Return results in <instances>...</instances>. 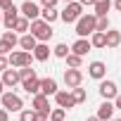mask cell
Returning <instances> with one entry per match:
<instances>
[{
    "mask_svg": "<svg viewBox=\"0 0 121 121\" xmlns=\"http://www.w3.org/2000/svg\"><path fill=\"white\" fill-rule=\"evenodd\" d=\"M112 121H121V119H112Z\"/></svg>",
    "mask_w": 121,
    "mask_h": 121,
    "instance_id": "obj_46",
    "label": "cell"
},
{
    "mask_svg": "<svg viewBox=\"0 0 121 121\" xmlns=\"http://www.w3.org/2000/svg\"><path fill=\"white\" fill-rule=\"evenodd\" d=\"M40 19H43V22H48V24L52 26V24L59 19V10H57V7H43V12H40Z\"/></svg>",
    "mask_w": 121,
    "mask_h": 121,
    "instance_id": "obj_20",
    "label": "cell"
},
{
    "mask_svg": "<svg viewBox=\"0 0 121 121\" xmlns=\"http://www.w3.org/2000/svg\"><path fill=\"white\" fill-rule=\"evenodd\" d=\"M55 102H57V107H62V109L76 107V102H74V97H71V90H59V93L55 95Z\"/></svg>",
    "mask_w": 121,
    "mask_h": 121,
    "instance_id": "obj_13",
    "label": "cell"
},
{
    "mask_svg": "<svg viewBox=\"0 0 121 121\" xmlns=\"http://www.w3.org/2000/svg\"><path fill=\"white\" fill-rule=\"evenodd\" d=\"M78 3H81L83 7H95V3H97V0H78Z\"/></svg>",
    "mask_w": 121,
    "mask_h": 121,
    "instance_id": "obj_39",
    "label": "cell"
},
{
    "mask_svg": "<svg viewBox=\"0 0 121 121\" xmlns=\"http://www.w3.org/2000/svg\"><path fill=\"white\" fill-rule=\"evenodd\" d=\"M19 17H22V12H19V7H14V5H12L10 10H5V12H3V26H5L7 31H12Z\"/></svg>",
    "mask_w": 121,
    "mask_h": 121,
    "instance_id": "obj_10",
    "label": "cell"
},
{
    "mask_svg": "<svg viewBox=\"0 0 121 121\" xmlns=\"http://www.w3.org/2000/svg\"><path fill=\"white\" fill-rule=\"evenodd\" d=\"M48 57H50V45L48 43H38L36 50H33V59L36 62H48Z\"/></svg>",
    "mask_w": 121,
    "mask_h": 121,
    "instance_id": "obj_19",
    "label": "cell"
},
{
    "mask_svg": "<svg viewBox=\"0 0 121 121\" xmlns=\"http://www.w3.org/2000/svg\"><path fill=\"white\" fill-rule=\"evenodd\" d=\"M0 40H5V43H7V45H12V48H14V45H19V36H17L14 31H5Z\"/></svg>",
    "mask_w": 121,
    "mask_h": 121,
    "instance_id": "obj_27",
    "label": "cell"
},
{
    "mask_svg": "<svg viewBox=\"0 0 121 121\" xmlns=\"http://www.w3.org/2000/svg\"><path fill=\"white\" fill-rule=\"evenodd\" d=\"M3 83H5V88H14V86H19V83H22V76H19V69L10 67L7 71H3Z\"/></svg>",
    "mask_w": 121,
    "mask_h": 121,
    "instance_id": "obj_11",
    "label": "cell"
},
{
    "mask_svg": "<svg viewBox=\"0 0 121 121\" xmlns=\"http://www.w3.org/2000/svg\"><path fill=\"white\" fill-rule=\"evenodd\" d=\"M88 76L95 78V81H104V76H107V64L100 62V59L90 62V64H88Z\"/></svg>",
    "mask_w": 121,
    "mask_h": 121,
    "instance_id": "obj_8",
    "label": "cell"
},
{
    "mask_svg": "<svg viewBox=\"0 0 121 121\" xmlns=\"http://www.w3.org/2000/svg\"><path fill=\"white\" fill-rule=\"evenodd\" d=\"M19 12H22V17H26L29 22H36V19H40V12H43V7H40L38 3H33V0H26V3H22Z\"/></svg>",
    "mask_w": 121,
    "mask_h": 121,
    "instance_id": "obj_6",
    "label": "cell"
},
{
    "mask_svg": "<svg viewBox=\"0 0 121 121\" xmlns=\"http://www.w3.org/2000/svg\"><path fill=\"white\" fill-rule=\"evenodd\" d=\"M64 119H67V109H62V107L50 112V121H64Z\"/></svg>",
    "mask_w": 121,
    "mask_h": 121,
    "instance_id": "obj_29",
    "label": "cell"
},
{
    "mask_svg": "<svg viewBox=\"0 0 121 121\" xmlns=\"http://www.w3.org/2000/svg\"><path fill=\"white\" fill-rule=\"evenodd\" d=\"M0 102H3V109H7V112H24V102H22V97L17 95V93H5L3 97H0Z\"/></svg>",
    "mask_w": 121,
    "mask_h": 121,
    "instance_id": "obj_4",
    "label": "cell"
},
{
    "mask_svg": "<svg viewBox=\"0 0 121 121\" xmlns=\"http://www.w3.org/2000/svg\"><path fill=\"white\" fill-rule=\"evenodd\" d=\"M100 95H102V100H116V95H119V88H116V83L114 81H100Z\"/></svg>",
    "mask_w": 121,
    "mask_h": 121,
    "instance_id": "obj_9",
    "label": "cell"
},
{
    "mask_svg": "<svg viewBox=\"0 0 121 121\" xmlns=\"http://www.w3.org/2000/svg\"><path fill=\"white\" fill-rule=\"evenodd\" d=\"M64 3H67V5H69V3H76V0H64Z\"/></svg>",
    "mask_w": 121,
    "mask_h": 121,
    "instance_id": "obj_44",
    "label": "cell"
},
{
    "mask_svg": "<svg viewBox=\"0 0 121 121\" xmlns=\"http://www.w3.org/2000/svg\"><path fill=\"white\" fill-rule=\"evenodd\" d=\"M31 62H33V55H31V52H24V50H14V52L10 55V67H14V69H24V67H31Z\"/></svg>",
    "mask_w": 121,
    "mask_h": 121,
    "instance_id": "obj_5",
    "label": "cell"
},
{
    "mask_svg": "<svg viewBox=\"0 0 121 121\" xmlns=\"http://www.w3.org/2000/svg\"><path fill=\"white\" fill-rule=\"evenodd\" d=\"M109 29H112L109 17H97V31H100V33H107Z\"/></svg>",
    "mask_w": 121,
    "mask_h": 121,
    "instance_id": "obj_30",
    "label": "cell"
},
{
    "mask_svg": "<svg viewBox=\"0 0 121 121\" xmlns=\"http://www.w3.org/2000/svg\"><path fill=\"white\" fill-rule=\"evenodd\" d=\"M90 48H93V45H90V38H78V40L71 45V52L78 55V57H83V55L90 52Z\"/></svg>",
    "mask_w": 121,
    "mask_h": 121,
    "instance_id": "obj_17",
    "label": "cell"
},
{
    "mask_svg": "<svg viewBox=\"0 0 121 121\" xmlns=\"http://www.w3.org/2000/svg\"><path fill=\"white\" fill-rule=\"evenodd\" d=\"M114 109H116V107H114V102L104 100V102L97 107V114H95V116H97L100 121H112V119H114Z\"/></svg>",
    "mask_w": 121,
    "mask_h": 121,
    "instance_id": "obj_12",
    "label": "cell"
},
{
    "mask_svg": "<svg viewBox=\"0 0 121 121\" xmlns=\"http://www.w3.org/2000/svg\"><path fill=\"white\" fill-rule=\"evenodd\" d=\"M12 5H14L12 0H0V10H3V12H5V10H10Z\"/></svg>",
    "mask_w": 121,
    "mask_h": 121,
    "instance_id": "obj_36",
    "label": "cell"
},
{
    "mask_svg": "<svg viewBox=\"0 0 121 121\" xmlns=\"http://www.w3.org/2000/svg\"><path fill=\"white\" fill-rule=\"evenodd\" d=\"M0 121H10V112L0 107Z\"/></svg>",
    "mask_w": 121,
    "mask_h": 121,
    "instance_id": "obj_38",
    "label": "cell"
},
{
    "mask_svg": "<svg viewBox=\"0 0 121 121\" xmlns=\"http://www.w3.org/2000/svg\"><path fill=\"white\" fill-rule=\"evenodd\" d=\"M52 55H55V57H59V59H67V57L71 55V48H69L67 43H57V45H55V50H52Z\"/></svg>",
    "mask_w": 121,
    "mask_h": 121,
    "instance_id": "obj_24",
    "label": "cell"
},
{
    "mask_svg": "<svg viewBox=\"0 0 121 121\" xmlns=\"http://www.w3.org/2000/svg\"><path fill=\"white\" fill-rule=\"evenodd\" d=\"M112 5H114L112 0H97L95 7H93V10H95L93 14H95V17H107V12L112 10Z\"/></svg>",
    "mask_w": 121,
    "mask_h": 121,
    "instance_id": "obj_21",
    "label": "cell"
},
{
    "mask_svg": "<svg viewBox=\"0 0 121 121\" xmlns=\"http://www.w3.org/2000/svg\"><path fill=\"white\" fill-rule=\"evenodd\" d=\"M29 33H33L38 38V43H48L52 38V26L48 22H43V19H36V22H31V31Z\"/></svg>",
    "mask_w": 121,
    "mask_h": 121,
    "instance_id": "obj_3",
    "label": "cell"
},
{
    "mask_svg": "<svg viewBox=\"0 0 121 121\" xmlns=\"http://www.w3.org/2000/svg\"><path fill=\"white\" fill-rule=\"evenodd\" d=\"M31 107H33V112H45V114H50L52 109H50V100L40 93V95H33V100H31Z\"/></svg>",
    "mask_w": 121,
    "mask_h": 121,
    "instance_id": "obj_16",
    "label": "cell"
},
{
    "mask_svg": "<svg viewBox=\"0 0 121 121\" xmlns=\"http://www.w3.org/2000/svg\"><path fill=\"white\" fill-rule=\"evenodd\" d=\"M81 64H83V57H78L74 52L67 57V69H81Z\"/></svg>",
    "mask_w": 121,
    "mask_h": 121,
    "instance_id": "obj_26",
    "label": "cell"
},
{
    "mask_svg": "<svg viewBox=\"0 0 121 121\" xmlns=\"http://www.w3.org/2000/svg\"><path fill=\"white\" fill-rule=\"evenodd\" d=\"M114 107H116V109H121V93L116 95V100H114Z\"/></svg>",
    "mask_w": 121,
    "mask_h": 121,
    "instance_id": "obj_40",
    "label": "cell"
},
{
    "mask_svg": "<svg viewBox=\"0 0 121 121\" xmlns=\"http://www.w3.org/2000/svg\"><path fill=\"white\" fill-rule=\"evenodd\" d=\"M19 121H36V112H33V109H24V112H19Z\"/></svg>",
    "mask_w": 121,
    "mask_h": 121,
    "instance_id": "obj_32",
    "label": "cell"
},
{
    "mask_svg": "<svg viewBox=\"0 0 121 121\" xmlns=\"http://www.w3.org/2000/svg\"><path fill=\"white\" fill-rule=\"evenodd\" d=\"M5 95V83H3V78H0V97Z\"/></svg>",
    "mask_w": 121,
    "mask_h": 121,
    "instance_id": "obj_42",
    "label": "cell"
},
{
    "mask_svg": "<svg viewBox=\"0 0 121 121\" xmlns=\"http://www.w3.org/2000/svg\"><path fill=\"white\" fill-rule=\"evenodd\" d=\"M0 24H3V12H0Z\"/></svg>",
    "mask_w": 121,
    "mask_h": 121,
    "instance_id": "obj_45",
    "label": "cell"
},
{
    "mask_svg": "<svg viewBox=\"0 0 121 121\" xmlns=\"http://www.w3.org/2000/svg\"><path fill=\"white\" fill-rule=\"evenodd\" d=\"M12 31H14V33H22V36H24V33H29V31H31V22H29L26 17H19Z\"/></svg>",
    "mask_w": 121,
    "mask_h": 121,
    "instance_id": "obj_23",
    "label": "cell"
},
{
    "mask_svg": "<svg viewBox=\"0 0 121 121\" xmlns=\"http://www.w3.org/2000/svg\"><path fill=\"white\" fill-rule=\"evenodd\" d=\"M81 83H83V74H81V69H67V71H64V86H67L69 90L81 88Z\"/></svg>",
    "mask_w": 121,
    "mask_h": 121,
    "instance_id": "obj_7",
    "label": "cell"
},
{
    "mask_svg": "<svg viewBox=\"0 0 121 121\" xmlns=\"http://www.w3.org/2000/svg\"><path fill=\"white\" fill-rule=\"evenodd\" d=\"M86 121H100V119H97V116H88Z\"/></svg>",
    "mask_w": 121,
    "mask_h": 121,
    "instance_id": "obj_43",
    "label": "cell"
},
{
    "mask_svg": "<svg viewBox=\"0 0 121 121\" xmlns=\"http://www.w3.org/2000/svg\"><path fill=\"white\" fill-rule=\"evenodd\" d=\"M71 97H74L76 104L86 102V97H88V95H86V88H74V90H71Z\"/></svg>",
    "mask_w": 121,
    "mask_h": 121,
    "instance_id": "obj_28",
    "label": "cell"
},
{
    "mask_svg": "<svg viewBox=\"0 0 121 121\" xmlns=\"http://www.w3.org/2000/svg\"><path fill=\"white\" fill-rule=\"evenodd\" d=\"M90 45H93V48H107V33L95 31V33L90 36Z\"/></svg>",
    "mask_w": 121,
    "mask_h": 121,
    "instance_id": "obj_25",
    "label": "cell"
},
{
    "mask_svg": "<svg viewBox=\"0 0 121 121\" xmlns=\"http://www.w3.org/2000/svg\"><path fill=\"white\" fill-rule=\"evenodd\" d=\"M57 3H59V0H40L43 7H57Z\"/></svg>",
    "mask_w": 121,
    "mask_h": 121,
    "instance_id": "obj_37",
    "label": "cell"
},
{
    "mask_svg": "<svg viewBox=\"0 0 121 121\" xmlns=\"http://www.w3.org/2000/svg\"><path fill=\"white\" fill-rule=\"evenodd\" d=\"M14 50H12V45H7L5 40H0V55H3V57H10Z\"/></svg>",
    "mask_w": 121,
    "mask_h": 121,
    "instance_id": "obj_33",
    "label": "cell"
},
{
    "mask_svg": "<svg viewBox=\"0 0 121 121\" xmlns=\"http://www.w3.org/2000/svg\"><path fill=\"white\" fill-rule=\"evenodd\" d=\"M97 31V17L95 14H83L78 22H76V33L78 38H88Z\"/></svg>",
    "mask_w": 121,
    "mask_h": 121,
    "instance_id": "obj_1",
    "label": "cell"
},
{
    "mask_svg": "<svg viewBox=\"0 0 121 121\" xmlns=\"http://www.w3.org/2000/svg\"><path fill=\"white\" fill-rule=\"evenodd\" d=\"M22 88H24V93H29V95H40V78L33 76V78H29V81H22Z\"/></svg>",
    "mask_w": 121,
    "mask_h": 121,
    "instance_id": "obj_18",
    "label": "cell"
},
{
    "mask_svg": "<svg viewBox=\"0 0 121 121\" xmlns=\"http://www.w3.org/2000/svg\"><path fill=\"white\" fill-rule=\"evenodd\" d=\"M36 121H50V114H45V112H36Z\"/></svg>",
    "mask_w": 121,
    "mask_h": 121,
    "instance_id": "obj_35",
    "label": "cell"
},
{
    "mask_svg": "<svg viewBox=\"0 0 121 121\" xmlns=\"http://www.w3.org/2000/svg\"><path fill=\"white\" fill-rule=\"evenodd\" d=\"M119 45H121V31L109 29V31H107V48L114 50V48H119Z\"/></svg>",
    "mask_w": 121,
    "mask_h": 121,
    "instance_id": "obj_22",
    "label": "cell"
},
{
    "mask_svg": "<svg viewBox=\"0 0 121 121\" xmlns=\"http://www.w3.org/2000/svg\"><path fill=\"white\" fill-rule=\"evenodd\" d=\"M19 76H22V81H29V78H33V76H36V69L24 67V69H19Z\"/></svg>",
    "mask_w": 121,
    "mask_h": 121,
    "instance_id": "obj_31",
    "label": "cell"
},
{
    "mask_svg": "<svg viewBox=\"0 0 121 121\" xmlns=\"http://www.w3.org/2000/svg\"><path fill=\"white\" fill-rule=\"evenodd\" d=\"M81 17H83V5L78 3V0L76 3H69L62 12H59V19H62L64 24H76Z\"/></svg>",
    "mask_w": 121,
    "mask_h": 121,
    "instance_id": "obj_2",
    "label": "cell"
},
{
    "mask_svg": "<svg viewBox=\"0 0 121 121\" xmlns=\"http://www.w3.org/2000/svg\"><path fill=\"white\" fill-rule=\"evenodd\" d=\"M36 45H38V38H36L33 33H24V36H19V48H22L24 52H31V55H33Z\"/></svg>",
    "mask_w": 121,
    "mask_h": 121,
    "instance_id": "obj_14",
    "label": "cell"
},
{
    "mask_svg": "<svg viewBox=\"0 0 121 121\" xmlns=\"http://www.w3.org/2000/svg\"><path fill=\"white\" fill-rule=\"evenodd\" d=\"M40 93L45 95V97H50V95H57L59 93V86H57V81L55 78H40Z\"/></svg>",
    "mask_w": 121,
    "mask_h": 121,
    "instance_id": "obj_15",
    "label": "cell"
},
{
    "mask_svg": "<svg viewBox=\"0 0 121 121\" xmlns=\"http://www.w3.org/2000/svg\"><path fill=\"white\" fill-rule=\"evenodd\" d=\"M114 10H116V12H121V0H114Z\"/></svg>",
    "mask_w": 121,
    "mask_h": 121,
    "instance_id": "obj_41",
    "label": "cell"
},
{
    "mask_svg": "<svg viewBox=\"0 0 121 121\" xmlns=\"http://www.w3.org/2000/svg\"><path fill=\"white\" fill-rule=\"evenodd\" d=\"M7 69H10V57L0 55V71H7Z\"/></svg>",
    "mask_w": 121,
    "mask_h": 121,
    "instance_id": "obj_34",
    "label": "cell"
}]
</instances>
